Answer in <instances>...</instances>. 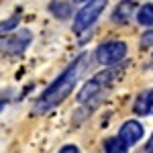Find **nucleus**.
<instances>
[{"instance_id":"f257e3e1","label":"nucleus","mask_w":153,"mask_h":153,"mask_svg":"<svg viewBox=\"0 0 153 153\" xmlns=\"http://www.w3.org/2000/svg\"><path fill=\"white\" fill-rule=\"evenodd\" d=\"M86 65H88V53H82V55H78V57L74 59L70 65L53 80V84L39 96V100L35 102V112L37 114H45L51 108H55V106L61 104V102L74 92V88H76L78 80H80L82 71L86 70Z\"/></svg>"},{"instance_id":"f03ea898","label":"nucleus","mask_w":153,"mask_h":153,"mask_svg":"<svg viewBox=\"0 0 153 153\" xmlns=\"http://www.w3.org/2000/svg\"><path fill=\"white\" fill-rule=\"evenodd\" d=\"M114 80H117V71L114 70H104V71H100V74H96L94 78L88 80V82L84 84V88L78 92V102L80 104L92 102L94 98L100 96L102 88H108Z\"/></svg>"},{"instance_id":"7ed1b4c3","label":"nucleus","mask_w":153,"mask_h":153,"mask_svg":"<svg viewBox=\"0 0 153 153\" xmlns=\"http://www.w3.org/2000/svg\"><path fill=\"white\" fill-rule=\"evenodd\" d=\"M106 8V2L104 0H94V2H86V6H82L78 14H76V21H74V33H84V31H88L92 25L98 21V16L104 12Z\"/></svg>"},{"instance_id":"20e7f679","label":"nucleus","mask_w":153,"mask_h":153,"mask_svg":"<svg viewBox=\"0 0 153 153\" xmlns=\"http://www.w3.org/2000/svg\"><path fill=\"white\" fill-rule=\"evenodd\" d=\"M127 55V43L125 41H106L96 49V59L102 65H114L123 61Z\"/></svg>"},{"instance_id":"39448f33","label":"nucleus","mask_w":153,"mask_h":153,"mask_svg":"<svg viewBox=\"0 0 153 153\" xmlns=\"http://www.w3.org/2000/svg\"><path fill=\"white\" fill-rule=\"evenodd\" d=\"M31 31L29 29H23L21 33H14V35L2 37L0 39V53L2 55H21L25 53V49L29 47L31 43Z\"/></svg>"},{"instance_id":"423d86ee","label":"nucleus","mask_w":153,"mask_h":153,"mask_svg":"<svg viewBox=\"0 0 153 153\" xmlns=\"http://www.w3.org/2000/svg\"><path fill=\"white\" fill-rule=\"evenodd\" d=\"M117 137L125 143L127 147H129V145H135L137 141H141V137H143V125L137 123V120H127V123L118 129Z\"/></svg>"},{"instance_id":"0eeeda50","label":"nucleus","mask_w":153,"mask_h":153,"mask_svg":"<svg viewBox=\"0 0 153 153\" xmlns=\"http://www.w3.org/2000/svg\"><path fill=\"white\" fill-rule=\"evenodd\" d=\"M133 112L139 117H147L153 114V90H145L135 98L133 102Z\"/></svg>"},{"instance_id":"6e6552de","label":"nucleus","mask_w":153,"mask_h":153,"mask_svg":"<svg viewBox=\"0 0 153 153\" xmlns=\"http://www.w3.org/2000/svg\"><path fill=\"white\" fill-rule=\"evenodd\" d=\"M133 12H135V2H118L114 12H112V23H117V25L129 23Z\"/></svg>"},{"instance_id":"1a4fd4ad","label":"nucleus","mask_w":153,"mask_h":153,"mask_svg":"<svg viewBox=\"0 0 153 153\" xmlns=\"http://www.w3.org/2000/svg\"><path fill=\"white\" fill-rule=\"evenodd\" d=\"M49 12L59 21H65L74 12V4H70V2H49Z\"/></svg>"},{"instance_id":"9d476101","label":"nucleus","mask_w":153,"mask_h":153,"mask_svg":"<svg viewBox=\"0 0 153 153\" xmlns=\"http://www.w3.org/2000/svg\"><path fill=\"white\" fill-rule=\"evenodd\" d=\"M137 23L143 27H153V4L147 2L137 10Z\"/></svg>"},{"instance_id":"9b49d317","label":"nucleus","mask_w":153,"mask_h":153,"mask_svg":"<svg viewBox=\"0 0 153 153\" xmlns=\"http://www.w3.org/2000/svg\"><path fill=\"white\" fill-rule=\"evenodd\" d=\"M104 153H127V145L118 137H108L104 141Z\"/></svg>"},{"instance_id":"f8f14e48","label":"nucleus","mask_w":153,"mask_h":153,"mask_svg":"<svg viewBox=\"0 0 153 153\" xmlns=\"http://www.w3.org/2000/svg\"><path fill=\"white\" fill-rule=\"evenodd\" d=\"M16 25H19V16H10V19H6L4 23H0V33L12 31V29H14Z\"/></svg>"},{"instance_id":"ddd939ff","label":"nucleus","mask_w":153,"mask_h":153,"mask_svg":"<svg viewBox=\"0 0 153 153\" xmlns=\"http://www.w3.org/2000/svg\"><path fill=\"white\" fill-rule=\"evenodd\" d=\"M151 45H153V29H149L141 37V47H151Z\"/></svg>"},{"instance_id":"4468645a","label":"nucleus","mask_w":153,"mask_h":153,"mask_svg":"<svg viewBox=\"0 0 153 153\" xmlns=\"http://www.w3.org/2000/svg\"><path fill=\"white\" fill-rule=\"evenodd\" d=\"M59 153H80V149H78L76 145H63V147L59 149Z\"/></svg>"},{"instance_id":"2eb2a0df","label":"nucleus","mask_w":153,"mask_h":153,"mask_svg":"<svg viewBox=\"0 0 153 153\" xmlns=\"http://www.w3.org/2000/svg\"><path fill=\"white\" fill-rule=\"evenodd\" d=\"M145 151L153 153V133H151V137H149V141H147V145H145Z\"/></svg>"}]
</instances>
